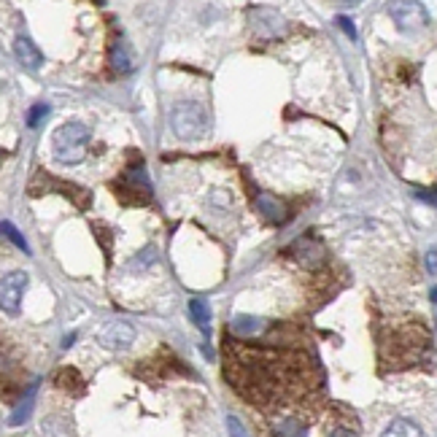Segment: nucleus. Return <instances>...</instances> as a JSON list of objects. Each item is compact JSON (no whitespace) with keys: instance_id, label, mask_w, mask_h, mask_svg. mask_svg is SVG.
Listing matches in <instances>:
<instances>
[{"instance_id":"obj_1","label":"nucleus","mask_w":437,"mask_h":437,"mask_svg":"<svg viewBox=\"0 0 437 437\" xmlns=\"http://www.w3.org/2000/svg\"><path fill=\"white\" fill-rule=\"evenodd\" d=\"M89 127L84 122H65L63 127L54 130L52 135V151L63 165H76L82 162L89 146Z\"/></svg>"},{"instance_id":"obj_2","label":"nucleus","mask_w":437,"mask_h":437,"mask_svg":"<svg viewBox=\"0 0 437 437\" xmlns=\"http://www.w3.org/2000/svg\"><path fill=\"white\" fill-rule=\"evenodd\" d=\"M208 111L197 100H181L170 111V127L181 141H197L208 132Z\"/></svg>"},{"instance_id":"obj_3","label":"nucleus","mask_w":437,"mask_h":437,"mask_svg":"<svg viewBox=\"0 0 437 437\" xmlns=\"http://www.w3.org/2000/svg\"><path fill=\"white\" fill-rule=\"evenodd\" d=\"M27 289V273L14 270L0 278V308L11 316H17L22 308V294Z\"/></svg>"},{"instance_id":"obj_4","label":"nucleus","mask_w":437,"mask_h":437,"mask_svg":"<svg viewBox=\"0 0 437 437\" xmlns=\"http://www.w3.org/2000/svg\"><path fill=\"white\" fill-rule=\"evenodd\" d=\"M132 340H135V327L125 319H114L98 330V343L103 348H111V351H122Z\"/></svg>"},{"instance_id":"obj_5","label":"nucleus","mask_w":437,"mask_h":437,"mask_svg":"<svg viewBox=\"0 0 437 437\" xmlns=\"http://www.w3.org/2000/svg\"><path fill=\"white\" fill-rule=\"evenodd\" d=\"M289 251L294 254V259H297L302 268H308V270L321 268V265H324V259H327V251H324V246H321L319 240H313V238H300V240H294Z\"/></svg>"},{"instance_id":"obj_6","label":"nucleus","mask_w":437,"mask_h":437,"mask_svg":"<svg viewBox=\"0 0 437 437\" xmlns=\"http://www.w3.org/2000/svg\"><path fill=\"white\" fill-rule=\"evenodd\" d=\"M256 208L273 224H284L289 219V208L278 197H273V194H256Z\"/></svg>"},{"instance_id":"obj_7","label":"nucleus","mask_w":437,"mask_h":437,"mask_svg":"<svg viewBox=\"0 0 437 437\" xmlns=\"http://www.w3.org/2000/svg\"><path fill=\"white\" fill-rule=\"evenodd\" d=\"M14 54H17V60H20L27 70H38L43 63L41 52H38V46L30 41L27 36H20L17 41H14Z\"/></svg>"},{"instance_id":"obj_8","label":"nucleus","mask_w":437,"mask_h":437,"mask_svg":"<svg viewBox=\"0 0 437 437\" xmlns=\"http://www.w3.org/2000/svg\"><path fill=\"white\" fill-rule=\"evenodd\" d=\"M268 327V321H262L259 316H235L229 321V332L240 335V337H254L256 332H262Z\"/></svg>"},{"instance_id":"obj_9","label":"nucleus","mask_w":437,"mask_h":437,"mask_svg":"<svg viewBox=\"0 0 437 437\" xmlns=\"http://www.w3.org/2000/svg\"><path fill=\"white\" fill-rule=\"evenodd\" d=\"M54 383H57L60 389H65V392H70V394H79L84 389V378L76 367H63L60 373L54 375Z\"/></svg>"},{"instance_id":"obj_10","label":"nucleus","mask_w":437,"mask_h":437,"mask_svg":"<svg viewBox=\"0 0 437 437\" xmlns=\"http://www.w3.org/2000/svg\"><path fill=\"white\" fill-rule=\"evenodd\" d=\"M111 68L116 73H127L132 68V52H130L127 41H116L111 46Z\"/></svg>"},{"instance_id":"obj_11","label":"nucleus","mask_w":437,"mask_h":437,"mask_svg":"<svg viewBox=\"0 0 437 437\" xmlns=\"http://www.w3.org/2000/svg\"><path fill=\"white\" fill-rule=\"evenodd\" d=\"M381 437H424V432H421V427L413 424V421H408V418H397V421L389 424V429H386Z\"/></svg>"},{"instance_id":"obj_12","label":"nucleus","mask_w":437,"mask_h":437,"mask_svg":"<svg viewBox=\"0 0 437 437\" xmlns=\"http://www.w3.org/2000/svg\"><path fill=\"white\" fill-rule=\"evenodd\" d=\"M36 389H38V381L27 389V394L22 397V402L17 405V411L11 413V424H14V427H20V424H24V421L30 418V413H33V399H36Z\"/></svg>"},{"instance_id":"obj_13","label":"nucleus","mask_w":437,"mask_h":437,"mask_svg":"<svg viewBox=\"0 0 437 437\" xmlns=\"http://www.w3.org/2000/svg\"><path fill=\"white\" fill-rule=\"evenodd\" d=\"M189 313H192V321L200 327V332L208 335L210 330V308L206 300H192L189 302Z\"/></svg>"},{"instance_id":"obj_14","label":"nucleus","mask_w":437,"mask_h":437,"mask_svg":"<svg viewBox=\"0 0 437 437\" xmlns=\"http://www.w3.org/2000/svg\"><path fill=\"white\" fill-rule=\"evenodd\" d=\"M308 427L300 418H284L281 424H275V437H305Z\"/></svg>"},{"instance_id":"obj_15","label":"nucleus","mask_w":437,"mask_h":437,"mask_svg":"<svg viewBox=\"0 0 437 437\" xmlns=\"http://www.w3.org/2000/svg\"><path fill=\"white\" fill-rule=\"evenodd\" d=\"M208 206H210L213 210H216V213H224V210L232 208V194H229V189H224V187L210 189Z\"/></svg>"},{"instance_id":"obj_16","label":"nucleus","mask_w":437,"mask_h":437,"mask_svg":"<svg viewBox=\"0 0 437 437\" xmlns=\"http://www.w3.org/2000/svg\"><path fill=\"white\" fill-rule=\"evenodd\" d=\"M0 235H6V238H8V240H11V243H14L20 251H27V240L22 238V232L14 227L11 222H0Z\"/></svg>"},{"instance_id":"obj_17","label":"nucleus","mask_w":437,"mask_h":437,"mask_svg":"<svg viewBox=\"0 0 437 437\" xmlns=\"http://www.w3.org/2000/svg\"><path fill=\"white\" fill-rule=\"evenodd\" d=\"M95 238H98V243H103L105 256H111V249H114V235H111V229L103 227V224H95Z\"/></svg>"},{"instance_id":"obj_18","label":"nucleus","mask_w":437,"mask_h":437,"mask_svg":"<svg viewBox=\"0 0 437 437\" xmlns=\"http://www.w3.org/2000/svg\"><path fill=\"white\" fill-rule=\"evenodd\" d=\"M43 116H49V105H46V103L33 105V108H30V114H27V125L38 127L43 122Z\"/></svg>"},{"instance_id":"obj_19","label":"nucleus","mask_w":437,"mask_h":437,"mask_svg":"<svg viewBox=\"0 0 437 437\" xmlns=\"http://www.w3.org/2000/svg\"><path fill=\"white\" fill-rule=\"evenodd\" d=\"M227 429H229V437H249L246 427H243V421H240L238 416H227Z\"/></svg>"},{"instance_id":"obj_20","label":"nucleus","mask_w":437,"mask_h":437,"mask_svg":"<svg viewBox=\"0 0 437 437\" xmlns=\"http://www.w3.org/2000/svg\"><path fill=\"white\" fill-rule=\"evenodd\" d=\"M154 259H157V251H154V246H148V249H146V254H144V251L138 254L135 265H148V262H154Z\"/></svg>"},{"instance_id":"obj_21","label":"nucleus","mask_w":437,"mask_h":437,"mask_svg":"<svg viewBox=\"0 0 437 437\" xmlns=\"http://www.w3.org/2000/svg\"><path fill=\"white\" fill-rule=\"evenodd\" d=\"M337 22H340V27L346 30V36H348V38H356V27H354V22L348 20V17H337Z\"/></svg>"},{"instance_id":"obj_22","label":"nucleus","mask_w":437,"mask_h":437,"mask_svg":"<svg viewBox=\"0 0 437 437\" xmlns=\"http://www.w3.org/2000/svg\"><path fill=\"white\" fill-rule=\"evenodd\" d=\"M427 270H429V275H435V273H437V254H435V249H429V254H427Z\"/></svg>"},{"instance_id":"obj_23","label":"nucleus","mask_w":437,"mask_h":437,"mask_svg":"<svg viewBox=\"0 0 437 437\" xmlns=\"http://www.w3.org/2000/svg\"><path fill=\"white\" fill-rule=\"evenodd\" d=\"M330 437H359V435H356L354 429H346V427H337V429H335V432H332V435H330Z\"/></svg>"},{"instance_id":"obj_24","label":"nucleus","mask_w":437,"mask_h":437,"mask_svg":"<svg viewBox=\"0 0 437 437\" xmlns=\"http://www.w3.org/2000/svg\"><path fill=\"white\" fill-rule=\"evenodd\" d=\"M418 197H421V200H427L429 206H435V192H432V189H427V192H418Z\"/></svg>"}]
</instances>
